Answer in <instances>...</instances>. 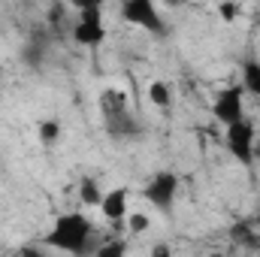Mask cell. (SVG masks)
I'll return each mask as SVG.
<instances>
[{
    "mask_svg": "<svg viewBox=\"0 0 260 257\" xmlns=\"http://www.w3.org/2000/svg\"><path fill=\"white\" fill-rule=\"evenodd\" d=\"M43 242L49 248H58V251H67V254H76V257H88L97 251V245H94V227H91V221L82 212L58 215Z\"/></svg>",
    "mask_w": 260,
    "mask_h": 257,
    "instance_id": "cell-1",
    "label": "cell"
},
{
    "mask_svg": "<svg viewBox=\"0 0 260 257\" xmlns=\"http://www.w3.org/2000/svg\"><path fill=\"white\" fill-rule=\"evenodd\" d=\"M79 18L70 24V40L85 49H97L106 40V24H103V3L100 0H76Z\"/></svg>",
    "mask_w": 260,
    "mask_h": 257,
    "instance_id": "cell-2",
    "label": "cell"
},
{
    "mask_svg": "<svg viewBox=\"0 0 260 257\" xmlns=\"http://www.w3.org/2000/svg\"><path fill=\"white\" fill-rule=\"evenodd\" d=\"M212 118L224 127H233L239 121H245V88L236 82V85H227L215 94L212 100Z\"/></svg>",
    "mask_w": 260,
    "mask_h": 257,
    "instance_id": "cell-3",
    "label": "cell"
},
{
    "mask_svg": "<svg viewBox=\"0 0 260 257\" xmlns=\"http://www.w3.org/2000/svg\"><path fill=\"white\" fill-rule=\"evenodd\" d=\"M142 197L157 209V212H173L176 197H179V176L173 170H160L148 179V185L142 188Z\"/></svg>",
    "mask_w": 260,
    "mask_h": 257,
    "instance_id": "cell-4",
    "label": "cell"
},
{
    "mask_svg": "<svg viewBox=\"0 0 260 257\" xmlns=\"http://www.w3.org/2000/svg\"><path fill=\"white\" fill-rule=\"evenodd\" d=\"M121 18L127 24H136V27L154 34V37H167V21L151 0H127L121 6Z\"/></svg>",
    "mask_w": 260,
    "mask_h": 257,
    "instance_id": "cell-5",
    "label": "cell"
},
{
    "mask_svg": "<svg viewBox=\"0 0 260 257\" xmlns=\"http://www.w3.org/2000/svg\"><path fill=\"white\" fill-rule=\"evenodd\" d=\"M224 130H227L224 145L233 154V160L242 164V167H251L254 164V145H257V127L251 121H239V124L224 127Z\"/></svg>",
    "mask_w": 260,
    "mask_h": 257,
    "instance_id": "cell-6",
    "label": "cell"
},
{
    "mask_svg": "<svg viewBox=\"0 0 260 257\" xmlns=\"http://www.w3.org/2000/svg\"><path fill=\"white\" fill-rule=\"evenodd\" d=\"M127 197H130V191L124 185H118V188H112V191H103L100 212H103V218H106L109 224H121V221L127 218Z\"/></svg>",
    "mask_w": 260,
    "mask_h": 257,
    "instance_id": "cell-7",
    "label": "cell"
},
{
    "mask_svg": "<svg viewBox=\"0 0 260 257\" xmlns=\"http://www.w3.org/2000/svg\"><path fill=\"white\" fill-rule=\"evenodd\" d=\"M103 124H106V133L112 136V139H133V136H139L142 127H139V118L133 115V112H121V115H115V118H103Z\"/></svg>",
    "mask_w": 260,
    "mask_h": 257,
    "instance_id": "cell-8",
    "label": "cell"
},
{
    "mask_svg": "<svg viewBox=\"0 0 260 257\" xmlns=\"http://www.w3.org/2000/svg\"><path fill=\"white\" fill-rule=\"evenodd\" d=\"M127 94L124 91H118V88H106L103 94H100V115L103 118H115V115H121V112H127Z\"/></svg>",
    "mask_w": 260,
    "mask_h": 257,
    "instance_id": "cell-9",
    "label": "cell"
},
{
    "mask_svg": "<svg viewBox=\"0 0 260 257\" xmlns=\"http://www.w3.org/2000/svg\"><path fill=\"white\" fill-rule=\"evenodd\" d=\"M230 239H233L236 245H245V248H260V233H257L254 218L236 221V224L230 227Z\"/></svg>",
    "mask_w": 260,
    "mask_h": 257,
    "instance_id": "cell-10",
    "label": "cell"
},
{
    "mask_svg": "<svg viewBox=\"0 0 260 257\" xmlns=\"http://www.w3.org/2000/svg\"><path fill=\"white\" fill-rule=\"evenodd\" d=\"M239 76H242L239 85L245 88V94H254L260 100V61H251V58H248V61L242 64V70H239Z\"/></svg>",
    "mask_w": 260,
    "mask_h": 257,
    "instance_id": "cell-11",
    "label": "cell"
},
{
    "mask_svg": "<svg viewBox=\"0 0 260 257\" xmlns=\"http://www.w3.org/2000/svg\"><path fill=\"white\" fill-rule=\"evenodd\" d=\"M148 100H151L157 109H170V103H173L170 85H167V82H151V85H148Z\"/></svg>",
    "mask_w": 260,
    "mask_h": 257,
    "instance_id": "cell-12",
    "label": "cell"
},
{
    "mask_svg": "<svg viewBox=\"0 0 260 257\" xmlns=\"http://www.w3.org/2000/svg\"><path fill=\"white\" fill-rule=\"evenodd\" d=\"M37 133H40V142H43V145H55V142L61 139V121H58V118H43L40 127H37Z\"/></svg>",
    "mask_w": 260,
    "mask_h": 257,
    "instance_id": "cell-13",
    "label": "cell"
},
{
    "mask_svg": "<svg viewBox=\"0 0 260 257\" xmlns=\"http://www.w3.org/2000/svg\"><path fill=\"white\" fill-rule=\"evenodd\" d=\"M79 200H82L85 206H97V209H100L103 191L97 188V182H94V179H82V182H79Z\"/></svg>",
    "mask_w": 260,
    "mask_h": 257,
    "instance_id": "cell-14",
    "label": "cell"
},
{
    "mask_svg": "<svg viewBox=\"0 0 260 257\" xmlns=\"http://www.w3.org/2000/svg\"><path fill=\"white\" fill-rule=\"evenodd\" d=\"M21 61L27 67H34V70H40L43 61H46V46H43V43H27V46L21 49Z\"/></svg>",
    "mask_w": 260,
    "mask_h": 257,
    "instance_id": "cell-15",
    "label": "cell"
},
{
    "mask_svg": "<svg viewBox=\"0 0 260 257\" xmlns=\"http://www.w3.org/2000/svg\"><path fill=\"white\" fill-rule=\"evenodd\" d=\"M94 257H127V242L124 239H109V242H100Z\"/></svg>",
    "mask_w": 260,
    "mask_h": 257,
    "instance_id": "cell-16",
    "label": "cell"
},
{
    "mask_svg": "<svg viewBox=\"0 0 260 257\" xmlns=\"http://www.w3.org/2000/svg\"><path fill=\"white\" fill-rule=\"evenodd\" d=\"M67 12H70V6H67V3H52V6H49V12H46V24H49L52 30H58L61 24H67Z\"/></svg>",
    "mask_w": 260,
    "mask_h": 257,
    "instance_id": "cell-17",
    "label": "cell"
},
{
    "mask_svg": "<svg viewBox=\"0 0 260 257\" xmlns=\"http://www.w3.org/2000/svg\"><path fill=\"white\" fill-rule=\"evenodd\" d=\"M148 224H151V221H148V215H145V212H133V215L127 218L130 233H145V230H148Z\"/></svg>",
    "mask_w": 260,
    "mask_h": 257,
    "instance_id": "cell-18",
    "label": "cell"
},
{
    "mask_svg": "<svg viewBox=\"0 0 260 257\" xmlns=\"http://www.w3.org/2000/svg\"><path fill=\"white\" fill-rule=\"evenodd\" d=\"M218 15H221V21L230 24V21L239 15V6H236V3H218Z\"/></svg>",
    "mask_w": 260,
    "mask_h": 257,
    "instance_id": "cell-19",
    "label": "cell"
},
{
    "mask_svg": "<svg viewBox=\"0 0 260 257\" xmlns=\"http://www.w3.org/2000/svg\"><path fill=\"white\" fill-rule=\"evenodd\" d=\"M151 257H173V248L167 242H154L151 245Z\"/></svg>",
    "mask_w": 260,
    "mask_h": 257,
    "instance_id": "cell-20",
    "label": "cell"
},
{
    "mask_svg": "<svg viewBox=\"0 0 260 257\" xmlns=\"http://www.w3.org/2000/svg\"><path fill=\"white\" fill-rule=\"evenodd\" d=\"M18 257H46V251H43V248H37V245H21Z\"/></svg>",
    "mask_w": 260,
    "mask_h": 257,
    "instance_id": "cell-21",
    "label": "cell"
},
{
    "mask_svg": "<svg viewBox=\"0 0 260 257\" xmlns=\"http://www.w3.org/2000/svg\"><path fill=\"white\" fill-rule=\"evenodd\" d=\"M254 160H260V139H257V145H254Z\"/></svg>",
    "mask_w": 260,
    "mask_h": 257,
    "instance_id": "cell-22",
    "label": "cell"
},
{
    "mask_svg": "<svg viewBox=\"0 0 260 257\" xmlns=\"http://www.w3.org/2000/svg\"><path fill=\"white\" fill-rule=\"evenodd\" d=\"M254 224H257V233H260V215H257V218H254Z\"/></svg>",
    "mask_w": 260,
    "mask_h": 257,
    "instance_id": "cell-23",
    "label": "cell"
},
{
    "mask_svg": "<svg viewBox=\"0 0 260 257\" xmlns=\"http://www.w3.org/2000/svg\"><path fill=\"white\" fill-rule=\"evenodd\" d=\"M257 27H260V18H257Z\"/></svg>",
    "mask_w": 260,
    "mask_h": 257,
    "instance_id": "cell-24",
    "label": "cell"
}]
</instances>
